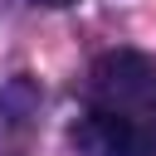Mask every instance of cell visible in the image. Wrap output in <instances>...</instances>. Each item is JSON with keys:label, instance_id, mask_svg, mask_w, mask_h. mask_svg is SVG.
<instances>
[{"label": "cell", "instance_id": "cell-1", "mask_svg": "<svg viewBox=\"0 0 156 156\" xmlns=\"http://www.w3.org/2000/svg\"><path fill=\"white\" fill-rule=\"evenodd\" d=\"M73 141L83 156H156V63L146 54L112 49L93 63Z\"/></svg>", "mask_w": 156, "mask_h": 156}, {"label": "cell", "instance_id": "cell-2", "mask_svg": "<svg viewBox=\"0 0 156 156\" xmlns=\"http://www.w3.org/2000/svg\"><path fill=\"white\" fill-rule=\"evenodd\" d=\"M39 5H54V10H63V5H78V0H39Z\"/></svg>", "mask_w": 156, "mask_h": 156}]
</instances>
